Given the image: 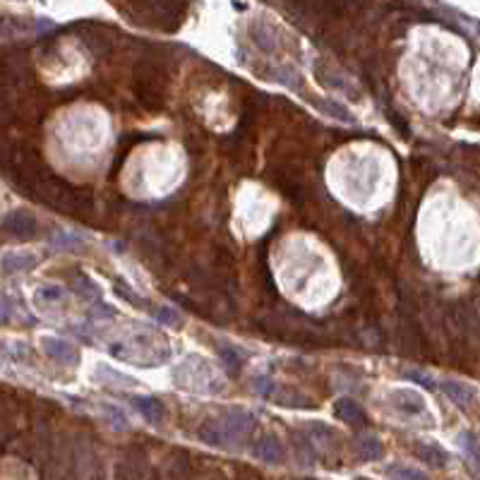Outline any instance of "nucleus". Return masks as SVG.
I'll return each instance as SVG.
<instances>
[{
  "label": "nucleus",
  "instance_id": "20",
  "mask_svg": "<svg viewBox=\"0 0 480 480\" xmlns=\"http://www.w3.org/2000/svg\"><path fill=\"white\" fill-rule=\"evenodd\" d=\"M27 29V22L20 20V17H3L0 20V34L3 37H13V34H20Z\"/></svg>",
  "mask_w": 480,
  "mask_h": 480
},
{
  "label": "nucleus",
  "instance_id": "15",
  "mask_svg": "<svg viewBox=\"0 0 480 480\" xmlns=\"http://www.w3.org/2000/svg\"><path fill=\"white\" fill-rule=\"evenodd\" d=\"M415 454H418L420 459H425L427 464H432V466H444V464H447V459H449V456L444 454L437 444H420V447L415 449Z\"/></svg>",
  "mask_w": 480,
  "mask_h": 480
},
{
  "label": "nucleus",
  "instance_id": "3",
  "mask_svg": "<svg viewBox=\"0 0 480 480\" xmlns=\"http://www.w3.org/2000/svg\"><path fill=\"white\" fill-rule=\"evenodd\" d=\"M0 231L15 240H34L39 236L41 226L34 214L25 212V209H15L0 221Z\"/></svg>",
  "mask_w": 480,
  "mask_h": 480
},
{
  "label": "nucleus",
  "instance_id": "13",
  "mask_svg": "<svg viewBox=\"0 0 480 480\" xmlns=\"http://www.w3.org/2000/svg\"><path fill=\"white\" fill-rule=\"evenodd\" d=\"M65 301V289L58 284H44L37 291V303L39 305H58Z\"/></svg>",
  "mask_w": 480,
  "mask_h": 480
},
{
  "label": "nucleus",
  "instance_id": "24",
  "mask_svg": "<svg viewBox=\"0 0 480 480\" xmlns=\"http://www.w3.org/2000/svg\"><path fill=\"white\" fill-rule=\"evenodd\" d=\"M403 377H406V379H413V382H418V384H423V387H425V389H430V391H435V389H437L435 379L427 377V374H423V372H418V370H403Z\"/></svg>",
  "mask_w": 480,
  "mask_h": 480
},
{
  "label": "nucleus",
  "instance_id": "4",
  "mask_svg": "<svg viewBox=\"0 0 480 480\" xmlns=\"http://www.w3.org/2000/svg\"><path fill=\"white\" fill-rule=\"evenodd\" d=\"M80 39H82V44H84L87 49H89L91 53L99 56V58L108 56L110 51H113V39L108 37V32L103 27L82 25L80 27Z\"/></svg>",
  "mask_w": 480,
  "mask_h": 480
},
{
  "label": "nucleus",
  "instance_id": "16",
  "mask_svg": "<svg viewBox=\"0 0 480 480\" xmlns=\"http://www.w3.org/2000/svg\"><path fill=\"white\" fill-rule=\"evenodd\" d=\"M75 291H77L82 298H89V301L101 296V293H99V289H96V284H94L87 274H77V277H75Z\"/></svg>",
  "mask_w": 480,
  "mask_h": 480
},
{
  "label": "nucleus",
  "instance_id": "26",
  "mask_svg": "<svg viewBox=\"0 0 480 480\" xmlns=\"http://www.w3.org/2000/svg\"><path fill=\"white\" fill-rule=\"evenodd\" d=\"M115 310L110 305H96L94 308V317H113Z\"/></svg>",
  "mask_w": 480,
  "mask_h": 480
},
{
  "label": "nucleus",
  "instance_id": "9",
  "mask_svg": "<svg viewBox=\"0 0 480 480\" xmlns=\"http://www.w3.org/2000/svg\"><path fill=\"white\" fill-rule=\"evenodd\" d=\"M37 265H39V257L27 255V253H10L0 260V267H3V272H8V274L29 272V269H34Z\"/></svg>",
  "mask_w": 480,
  "mask_h": 480
},
{
  "label": "nucleus",
  "instance_id": "11",
  "mask_svg": "<svg viewBox=\"0 0 480 480\" xmlns=\"http://www.w3.org/2000/svg\"><path fill=\"white\" fill-rule=\"evenodd\" d=\"M94 377H96L101 384H118V387H134V384H137L130 374H122L108 365H99L96 370H94Z\"/></svg>",
  "mask_w": 480,
  "mask_h": 480
},
{
  "label": "nucleus",
  "instance_id": "5",
  "mask_svg": "<svg viewBox=\"0 0 480 480\" xmlns=\"http://www.w3.org/2000/svg\"><path fill=\"white\" fill-rule=\"evenodd\" d=\"M391 408H396L406 418H415V415H425V401L418 391L413 389H394L389 394Z\"/></svg>",
  "mask_w": 480,
  "mask_h": 480
},
{
  "label": "nucleus",
  "instance_id": "10",
  "mask_svg": "<svg viewBox=\"0 0 480 480\" xmlns=\"http://www.w3.org/2000/svg\"><path fill=\"white\" fill-rule=\"evenodd\" d=\"M334 411H336L339 418L346 420V423H350V425H367L365 411H362L360 403H355L353 399H341L336 403V408H334Z\"/></svg>",
  "mask_w": 480,
  "mask_h": 480
},
{
  "label": "nucleus",
  "instance_id": "25",
  "mask_svg": "<svg viewBox=\"0 0 480 480\" xmlns=\"http://www.w3.org/2000/svg\"><path fill=\"white\" fill-rule=\"evenodd\" d=\"M154 315H156V320L159 322H166V324H180V315L178 312H173V310H168V308H159V310H154Z\"/></svg>",
  "mask_w": 480,
  "mask_h": 480
},
{
  "label": "nucleus",
  "instance_id": "17",
  "mask_svg": "<svg viewBox=\"0 0 480 480\" xmlns=\"http://www.w3.org/2000/svg\"><path fill=\"white\" fill-rule=\"evenodd\" d=\"M387 473L396 480H427L425 473L415 471V468H408V466H399V464L387 466Z\"/></svg>",
  "mask_w": 480,
  "mask_h": 480
},
{
  "label": "nucleus",
  "instance_id": "21",
  "mask_svg": "<svg viewBox=\"0 0 480 480\" xmlns=\"http://www.w3.org/2000/svg\"><path fill=\"white\" fill-rule=\"evenodd\" d=\"M115 293H118L120 298H125L127 303H132V305H142V308H147V305H149V303L144 301L142 296L132 293V289L125 284V281H118V284H115Z\"/></svg>",
  "mask_w": 480,
  "mask_h": 480
},
{
  "label": "nucleus",
  "instance_id": "7",
  "mask_svg": "<svg viewBox=\"0 0 480 480\" xmlns=\"http://www.w3.org/2000/svg\"><path fill=\"white\" fill-rule=\"evenodd\" d=\"M132 406L134 411H139L144 415V418L149 420V423H163L166 420V406H163L161 399H156V396H132Z\"/></svg>",
  "mask_w": 480,
  "mask_h": 480
},
{
  "label": "nucleus",
  "instance_id": "18",
  "mask_svg": "<svg viewBox=\"0 0 480 480\" xmlns=\"http://www.w3.org/2000/svg\"><path fill=\"white\" fill-rule=\"evenodd\" d=\"M459 444L464 452H468V456H471V464L473 468H476L478 464V435L476 432H464V435L459 437Z\"/></svg>",
  "mask_w": 480,
  "mask_h": 480
},
{
  "label": "nucleus",
  "instance_id": "8",
  "mask_svg": "<svg viewBox=\"0 0 480 480\" xmlns=\"http://www.w3.org/2000/svg\"><path fill=\"white\" fill-rule=\"evenodd\" d=\"M253 454L257 459L267 461V464H281L284 461V447L277 437H265L262 442H257L253 447Z\"/></svg>",
  "mask_w": 480,
  "mask_h": 480
},
{
  "label": "nucleus",
  "instance_id": "23",
  "mask_svg": "<svg viewBox=\"0 0 480 480\" xmlns=\"http://www.w3.org/2000/svg\"><path fill=\"white\" fill-rule=\"evenodd\" d=\"M13 312H15L13 298L8 293H0V324H8V322L13 320Z\"/></svg>",
  "mask_w": 480,
  "mask_h": 480
},
{
  "label": "nucleus",
  "instance_id": "22",
  "mask_svg": "<svg viewBox=\"0 0 480 480\" xmlns=\"http://www.w3.org/2000/svg\"><path fill=\"white\" fill-rule=\"evenodd\" d=\"M221 355H224V362H226L228 372L240 374V370H243V360H240V355L236 353V350H233V348H221Z\"/></svg>",
  "mask_w": 480,
  "mask_h": 480
},
{
  "label": "nucleus",
  "instance_id": "19",
  "mask_svg": "<svg viewBox=\"0 0 480 480\" xmlns=\"http://www.w3.org/2000/svg\"><path fill=\"white\" fill-rule=\"evenodd\" d=\"M53 245H56V248H61V250H77V248L84 245V238L70 236V233L61 231V233H56V236H53Z\"/></svg>",
  "mask_w": 480,
  "mask_h": 480
},
{
  "label": "nucleus",
  "instance_id": "2",
  "mask_svg": "<svg viewBox=\"0 0 480 480\" xmlns=\"http://www.w3.org/2000/svg\"><path fill=\"white\" fill-rule=\"evenodd\" d=\"M134 94L144 108H161L163 94H166V72L156 61L144 58L134 68Z\"/></svg>",
  "mask_w": 480,
  "mask_h": 480
},
{
  "label": "nucleus",
  "instance_id": "1",
  "mask_svg": "<svg viewBox=\"0 0 480 480\" xmlns=\"http://www.w3.org/2000/svg\"><path fill=\"white\" fill-rule=\"evenodd\" d=\"M255 427V415L245 413V411H233L226 413L221 418L207 420L200 427V440L207 444H214V447H226V444L240 442L250 435V430Z\"/></svg>",
  "mask_w": 480,
  "mask_h": 480
},
{
  "label": "nucleus",
  "instance_id": "14",
  "mask_svg": "<svg viewBox=\"0 0 480 480\" xmlns=\"http://www.w3.org/2000/svg\"><path fill=\"white\" fill-rule=\"evenodd\" d=\"M384 454V447L382 442L377 440V437H360L358 440V456L362 461H374L379 459V456Z\"/></svg>",
  "mask_w": 480,
  "mask_h": 480
},
{
  "label": "nucleus",
  "instance_id": "27",
  "mask_svg": "<svg viewBox=\"0 0 480 480\" xmlns=\"http://www.w3.org/2000/svg\"><path fill=\"white\" fill-rule=\"evenodd\" d=\"M358 480H365V478H358Z\"/></svg>",
  "mask_w": 480,
  "mask_h": 480
},
{
  "label": "nucleus",
  "instance_id": "6",
  "mask_svg": "<svg viewBox=\"0 0 480 480\" xmlns=\"http://www.w3.org/2000/svg\"><path fill=\"white\" fill-rule=\"evenodd\" d=\"M41 346H44V353L49 355V358H53L56 362H61V365H77L80 362V350L72 346V343L63 341V339L58 336H44L41 339Z\"/></svg>",
  "mask_w": 480,
  "mask_h": 480
},
{
  "label": "nucleus",
  "instance_id": "12",
  "mask_svg": "<svg viewBox=\"0 0 480 480\" xmlns=\"http://www.w3.org/2000/svg\"><path fill=\"white\" fill-rule=\"evenodd\" d=\"M442 389L447 391L452 399L459 403V406H473L476 401V391H473L468 384H459V382H442Z\"/></svg>",
  "mask_w": 480,
  "mask_h": 480
}]
</instances>
